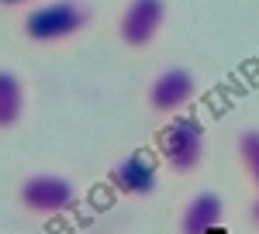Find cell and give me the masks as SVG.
Wrapping results in <instances>:
<instances>
[{"mask_svg":"<svg viewBox=\"0 0 259 234\" xmlns=\"http://www.w3.org/2000/svg\"><path fill=\"white\" fill-rule=\"evenodd\" d=\"M18 4H28V0H0V7H18Z\"/></svg>","mask_w":259,"mask_h":234,"instance_id":"10","label":"cell"},{"mask_svg":"<svg viewBox=\"0 0 259 234\" xmlns=\"http://www.w3.org/2000/svg\"><path fill=\"white\" fill-rule=\"evenodd\" d=\"M24 110V90L21 79L7 69H0V128H14Z\"/></svg>","mask_w":259,"mask_h":234,"instance_id":"8","label":"cell"},{"mask_svg":"<svg viewBox=\"0 0 259 234\" xmlns=\"http://www.w3.org/2000/svg\"><path fill=\"white\" fill-rule=\"evenodd\" d=\"M162 155L177 172L197 169V162L204 158V128L194 117H177L162 131Z\"/></svg>","mask_w":259,"mask_h":234,"instance_id":"2","label":"cell"},{"mask_svg":"<svg viewBox=\"0 0 259 234\" xmlns=\"http://www.w3.org/2000/svg\"><path fill=\"white\" fill-rule=\"evenodd\" d=\"M21 203L31 214H62L76 203V190L62 176H31L21 186Z\"/></svg>","mask_w":259,"mask_h":234,"instance_id":"4","label":"cell"},{"mask_svg":"<svg viewBox=\"0 0 259 234\" xmlns=\"http://www.w3.org/2000/svg\"><path fill=\"white\" fill-rule=\"evenodd\" d=\"M87 24H90V7H83L80 0H52L24 18V35L38 45H52L80 35Z\"/></svg>","mask_w":259,"mask_h":234,"instance_id":"1","label":"cell"},{"mask_svg":"<svg viewBox=\"0 0 259 234\" xmlns=\"http://www.w3.org/2000/svg\"><path fill=\"white\" fill-rule=\"evenodd\" d=\"M239 152H242V162H245L249 176L256 179V186H259V131H245L242 135Z\"/></svg>","mask_w":259,"mask_h":234,"instance_id":"9","label":"cell"},{"mask_svg":"<svg viewBox=\"0 0 259 234\" xmlns=\"http://www.w3.org/2000/svg\"><path fill=\"white\" fill-rule=\"evenodd\" d=\"M107 179H111V186H118L121 193H128V196H149V193H156V186H159L156 165H152L145 155L121 158L118 165L111 169Z\"/></svg>","mask_w":259,"mask_h":234,"instance_id":"5","label":"cell"},{"mask_svg":"<svg viewBox=\"0 0 259 234\" xmlns=\"http://www.w3.org/2000/svg\"><path fill=\"white\" fill-rule=\"evenodd\" d=\"M252 217H256V224H259V203H256V207H252Z\"/></svg>","mask_w":259,"mask_h":234,"instance_id":"11","label":"cell"},{"mask_svg":"<svg viewBox=\"0 0 259 234\" xmlns=\"http://www.w3.org/2000/svg\"><path fill=\"white\" fill-rule=\"evenodd\" d=\"M190 97H194V76H190L187 69H166V73L152 83V90H149V103H152L156 110H162V114L180 110Z\"/></svg>","mask_w":259,"mask_h":234,"instance_id":"6","label":"cell"},{"mask_svg":"<svg viewBox=\"0 0 259 234\" xmlns=\"http://www.w3.org/2000/svg\"><path fill=\"white\" fill-rule=\"evenodd\" d=\"M218 224H221V200L214 193H200L187 203L180 231L183 234H211V231H218Z\"/></svg>","mask_w":259,"mask_h":234,"instance_id":"7","label":"cell"},{"mask_svg":"<svg viewBox=\"0 0 259 234\" xmlns=\"http://www.w3.org/2000/svg\"><path fill=\"white\" fill-rule=\"evenodd\" d=\"M162 21H166V0H128V7L118 21V35L124 45L145 48L159 35Z\"/></svg>","mask_w":259,"mask_h":234,"instance_id":"3","label":"cell"}]
</instances>
